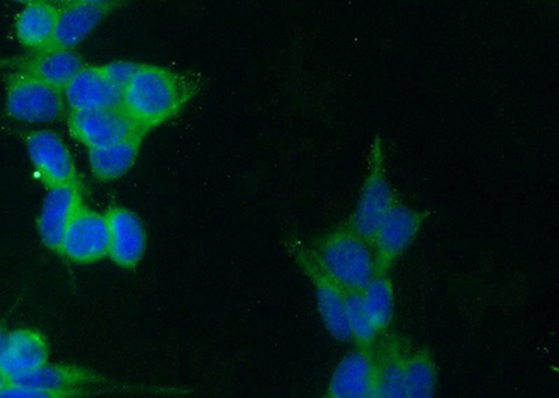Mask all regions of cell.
Instances as JSON below:
<instances>
[{
	"label": "cell",
	"instance_id": "1",
	"mask_svg": "<svg viewBox=\"0 0 559 398\" xmlns=\"http://www.w3.org/2000/svg\"><path fill=\"white\" fill-rule=\"evenodd\" d=\"M193 88L168 69L138 64L124 87L122 106L144 133L177 116L192 97Z\"/></svg>",
	"mask_w": 559,
	"mask_h": 398
},
{
	"label": "cell",
	"instance_id": "2",
	"mask_svg": "<svg viewBox=\"0 0 559 398\" xmlns=\"http://www.w3.org/2000/svg\"><path fill=\"white\" fill-rule=\"evenodd\" d=\"M322 263L328 277L348 292L362 291L376 278L377 258L366 239L353 233H337L329 239Z\"/></svg>",
	"mask_w": 559,
	"mask_h": 398
},
{
	"label": "cell",
	"instance_id": "3",
	"mask_svg": "<svg viewBox=\"0 0 559 398\" xmlns=\"http://www.w3.org/2000/svg\"><path fill=\"white\" fill-rule=\"evenodd\" d=\"M7 109L17 121L52 122L64 111V97L59 89L23 71L9 80Z\"/></svg>",
	"mask_w": 559,
	"mask_h": 398
},
{
	"label": "cell",
	"instance_id": "4",
	"mask_svg": "<svg viewBox=\"0 0 559 398\" xmlns=\"http://www.w3.org/2000/svg\"><path fill=\"white\" fill-rule=\"evenodd\" d=\"M68 124L72 136L87 148L107 146L144 134L121 107L72 111Z\"/></svg>",
	"mask_w": 559,
	"mask_h": 398
},
{
	"label": "cell",
	"instance_id": "5",
	"mask_svg": "<svg viewBox=\"0 0 559 398\" xmlns=\"http://www.w3.org/2000/svg\"><path fill=\"white\" fill-rule=\"evenodd\" d=\"M59 253L80 265L102 261L109 253L107 216L83 207L64 232Z\"/></svg>",
	"mask_w": 559,
	"mask_h": 398
},
{
	"label": "cell",
	"instance_id": "6",
	"mask_svg": "<svg viewBox=\"0 0 559 398\" xmlns=\"http://www.w3.org/2000/svg\"><path fill=\"white\" fill-rule=\"evenodd\" d=\"M27 152L35 171L48 188L79 182L72 154L57 133L39 131L29 134Z\"/></svg>",
	"mask_w": 559,
	"mask_h": 398
},
{
	"label": "cell",
	"instance_id": "7",
	"mask_svg": "<svg viewBox=\"0 0 559 398\" xmlns=\"http://www.w3.org/2000/svg\"><path fill=\"white\" fill-rule=\"evenodd\" d=\"M83 207V193L79 182L49 188L38 221L39 236L45 245L59 252L69 224Z\"/></svg>",
	"mask_w": 559,
	"mask_h": 398
},
{
	"label": "cell",
	"instance_id": "8",
	"mask_svg": "<svg viewBox=\"0 0 559 398\" xmlns=\"http://www.w3.org/2000/svg\"><path fill=\"white\" fill-rule=\"evenodd\" d=\"M123 92L107 77L103 67L84 68L63 89L64 102L72 111L119 108L122 106Z\"/></svg>",
	"mask_w": 559,
	"mask_h": 398
},
{
	"label": "cell",
	"instance_id": "9",
	"mask_svg": "<svg viewBox=\"0 0 559 398\" xmlns=\"http://www.w3.org/2000/svg\"><path fill=\"white\" fill-rule=\"evenodd\" d=\"M109 253L118 266L133 268L146 252V230L142 220L128 208L115 207L107 214Z\"/></svg>",
	"mask_w": 559,
	"mask_h": 398
},
{
	"label": "cell",
	"instance_id": "10",
	"mask_svg": "<svg viewBox=\"0 0 559 398\" xmlns=\"http://www.w3.org/2000/svg\"><path fill=\"white\" fill-rule=\"evenodd\" d=\"M111 9L112 4L102 7V4L80 2V0L67 3V7L59 10L57 29L48 49L76 48L94 32Z\"/></svg>",
	"mask_w": 559,
	"mask_h": 398
},
{
	"label": "cell",
	"instance_id": "11",
	"mask_svg": "<svg viewBox=\"0 0 559 398\" xmlns=\"http://www.w3.org/2000/svg\"><path fill=\"white\" fill-rule=\"evenodd\" d=\"M416 212L403 206H393L384 217L373 242L377 243V265L384 268L392 265L412 245L419 228Z\"/></svg>",
	"mask_w": 559,
	"mask_h": 398
},
{
	"label": "cell",
	"instance_id": "12",
	"mask_svg": "<svg viewBox=\"0 0 559 398\" xmlns=\"http://www.w3.org/2000/svg\"><path fill=\"white\" fill-rule=\"evenodd\" d=\"M48 362L45 338L34 330H17L8 335L0 350V371L8 381L37 370Z\"/></svg>",
	"mask_w": 559,
	"mask_h": 398
},
{
	"label": "cell",
	"instance_id": "13",
	"mask_svg": "<svg viewBox=\"0 0 559 398\" xmlns=\"http://www.w3.org/2000/svg\"><path fill=\"white\" fill-rule=\"evenodd\" d=\"M378 370L366 352H349L332 377L331 395L337 398L376 396Z\"/></svg>",
	"mask_w": 559,
	"mask_h": 398
},
{
	"label": "cell",
	"instance_id": "14",
	"mask_svg": "<svg viewBox=\"0 0 559 398\" xmlns=\"http://www.w3.org/2000/svg\"><path fill=\"white\" fill-rule=\"evenodd\" d=\"M393 207L391 188L382 173L376 171L369 177L362 195L359 197L356 214H354V228L357 236L373 241L384 217Z\"/></svg>",
	"mask_w": 559,
	"mask_h": 398
},
{
	"label": "cell",
	"instance_id": "15",
	"mask_svg": "<svg viewBox=\"0 0 559 398\" xmlns=\"http://www.w3.org/2000/svg\"><path fill=\"white\" fill-rule=\"evenodd\" d=\"M59 9L45 0L27 4L16 20V37L20 44L35 51L48 49L57 29Z\"/></svg>",
	"mask_w": 559,
	"mask_h": 398
},
{
	"label": "cell",
	"instance_id": "16",
	"mask_svg": "<svg viewBox=\"0 0 559 398\" xmlns=\"http://www.w3.org/2000/svg\"><path fill=\"white\" fill-rule=\"evenodd\" d=\"M84 68L83 59L73 49H48L39 52L24 72L63 92Z\"/></svg>",
	"mask_w": 559,
	"mask_h": 398
},
{
	"label": "cell",
	"instance_id": "17",
	"mask_svg": "<svg viewBox=\"0 0 559 398\" xmlns=\"http://www.w3.org/2000/svg\"><path fill=\"white\" fill-rule=\"evenodd\" d=\"M143 134L127 141L88 148L90 166L99 181H114L124 176L136 161Z\"/></svg>",
	"mask_w": 559,
	"mask_h": 398
},
{
	"label": "cell",
	"instance_id": "18",
	"mask_svg": "<svg viewBox=\"0 0 559 398\" xmlns=\"http://www.w3.org/2000/svg\"><path fill=\"white\" fill-rule=\"evenodd\" d=\"M319 312L324 326L334 338L348 341L352 338L347 322V301L342 288L329 277L319 278L317 284Z\"/></svg>",
	"mask_w": 559,
	"mask_h": 398
},
{
	"label": "cell",
	"instance_id": "19",
	"mask_svg": "<svg viewBox=\"0 0 559 398\" xmlns=\"http://www.w3.org/2000/svg\"><path fill=\"white\" fill-rule=\"evenodd\" d=\"M86 379V375L70 367L45 365L37 367L14 379L9 381L19 385L35 387V389L51 393L53 397H61L64 391L73 389L80 382Z\"/></svg>",
	"mask_w": 559,
	"mask_h": 398
},
{
	"label": "cell",
	"instance_id": "20",
	"mask_svg": "<svg viewBox=\"0 0 559 398\" xmlns=\"http://www.w3.org/2000/svg\"><path fill=\"white\" fill-rule=\"evenodd\" d=\"M404 397L426 398L436 393L437 375L431 361L426 357L403 360Z\"/></svg>",
	"mask_w": 559,
	"mask_h": 398
},
{
	"label": "cell",
	"instance_id": "21",
	"mask_svg": "<svg viewBox=\"0 0 559 398\" xmlns=\"http://www.w3.org/2000/svg\"><path fill=\"white\" fill-rule=\"evenodd\" d=\"M364 303L379 330L388 327L393 317V291L391 284L382 277H376L362 290Z\"/></svg>",
	"mask_w": 559,
	"mask_h": 398
},
{
	"label": "cell",
	"instance_id": "22",
	"mask_svg": "<svg viewBox=\"0 0 559 398\" xmlns=\"http://www.w3.org/2000/svg\"><path fill=\"white\" fill-rule=\"evenodd\" d=\"M347 301V322L352 337L362 345L376 340L379 328L367 310L361 291L349 292Z\"/></svg>",
	"mask_w": 559,
	"mask_h": 398
},
{
	"label": "cell",
	"instance_id": "23",
	"mask_svg": "<svg viewBox=\"0 0 559 398\" xmlns=\"http://www.w3.org/2000/svg\"><path fill=\"white\" fill-rule=\"evenodd\" d=\"M138 64L133 62H112L104 64L103 69L107 77L111 80L118 87L124 89L128 86L129 80L132 79Z\"/></svg>",
	"mask_w": 559,
	"mask_h": 398
},
{
	"label": "cell",
	"instance_id": "24",
	"mask_svg": "<svg viewBox=\"0 0 559 398\" xmlns=\"http://www.w3.org/2000/svg\"><path fill=\"white\" fill-rule=\"evenodd\" d=\"M0 397L4 398H51V393L35 389V387L19 385L8 382V385L0 390Z\"/></svg>",
	"mask_w": 559,
	"mask_h": 398
},
{
	"label": "cell",
	"instance_id": "25",
	"mask_svg": "<svg viewBox=\"0 0 559 398\" xmlns=\"http://www.w3.org/2000/svg\"><path fill=\"white\" fill-rule=\"evenodd\" d=\"M80 2L102 4V7H107V4H112L114 0H80Z\"/></svg>",
	"mask_w": 559,
	"mask_h": 398
},
{
	"label": "cell",
	"instance_id": "26",
	"mask_svg": "<svg viewBox=\"0 0 559 398\" xmlns=\"http://www.w3.org/2000/svg\"><path fill=\"white\" fill-rule=\"evenodd\" d=\"M8 377L4 376V373L2 371H0V390H2L3 387L8 385Z\"/></svg>",
	"mask_w": 559,
	"mask_h": 398
},
{
	"label": "cell",
	"instance_id": "27",
	"mask_svg": "<svg viewBox=\"0 0 559 398\" xmlns=\"http://www.w3.org/2000/svg\"><path fill=\"white\" fill-rule=\"evenodd\" d=\"M7 333H4V330H2V328H0V350H2V347L4 345V341H7Z\"/></svg>",
	"mask_w": 559,
	"mask_h": 398
},
{
	"label": "cell",
	"instance_id": "28",
	"mask_svg": "<svg viewBox=\"0 0 559 398\" xmlns=\"http://www.w3.org/2000/svg\"><path fill=\"white\" fill-rule=\"evenodd\" d=\"M12 2L29 4V3H33V2H37V0H12Z\"/></svg>",
	"mask_w": 559,
	"mask_h": 398
},
{
	"label": "cell",
	"instance_id": "29",
	"mask_svg": "<svg viewBox=\"0 0 559 398\" xmlns=\"http://www.w3.org/2000/svg\"><path fill=\"white\" fill-rule=\"evenodd\" d=\"M55 2L69 3L72 2V0H55Z\"/></svg>",
	"mask_w": 559,
	"mask_h": 398
}]
</instances>
